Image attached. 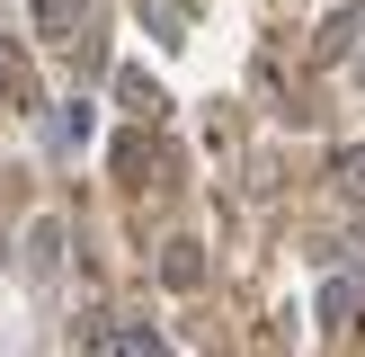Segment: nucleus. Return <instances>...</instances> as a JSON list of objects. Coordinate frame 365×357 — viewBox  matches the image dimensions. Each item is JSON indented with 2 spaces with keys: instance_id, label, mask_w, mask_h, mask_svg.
<instances>
[{
  "instance_id": "obj_1",
  "label": "nucleus",
  "mask_w": 365,
  "mask_h": 357,
  "mask_svg": "<svg viewBox=\"0 0 365 357\" xmlns=\"http://www.w3.org/2000/svg\"><path fill=\"white\" fill-rule=\"evenodd\" d=\"M89 357H170V339L152 321H98L89 331Z\"/></svg>"
},
{
  "instance_id": "obj_2",
  "label": "nucleus",
  "mask_w": 365,
  "mask_h": 357,
  "mask_svg": "<svg viewBox=\"0 0 365 357\" xmlns=\"http://www.w3.org/2000/svg\"><path fill=\"white\" fill-rule=\"evenodd\" d=\"M116 99H125V116H143V125H160V107H170V89H160L152 71H116Z\"/></svg>"
},
{
  "instance_id": "obj_3",
  "label": "nucleus",
  "mask_w": 365,
  "mask_h": 357,
  "mask_svg": "<svg viewBox=\"0 0 365 357\" xmlns=\"http://www.w3.org/2000/svg\"><path fill=\"white\" fill-rule=\"evenodd\" d=\"M0 99H9V107H18V116H27V107H36V71H27V63H18V54H9V45H0Z\"/></svg>"
},
{
  "instance_id": "obj_4",
  "label": "nucleus",
  "mask_w": 365,
  "mask_h": 357,
  "mask_svg": "<svg viewBox=\"0 0 365 357\" xmlns=\"http://www.w3.org/2000/svg\"><path fill=\"white\" fill-rule=\"evenodd\" d=\"M196 277H205V259H196V241H170V259H160V286H178V295H187Z\"/></svg>"
},
{
  "instance_id": "obj_5",
  "label": "nucleus",
  "mask_w": 365,
  "mask_h": 357,
  "mask_svg": "<svg viewBox=\"0 0 365 357\" xmlns=\"http://www.w3.org/2000/svg\"><path fill=\"white\" fill-rule=\"evenodd\" d=\"M330 188H339V196H356V206H365V152H339V161H330Z\"/></svg>"
},
{
  "instance_id": "obj_6",
  "label": "nucleus",
  "mask_w": 365,
  "mask_h": 357,
  "mask_svg": "<svg viewBox=\"0 0 365 357\" xmlns=\"http://www.w3.org/2000/svg\"><path fill=\"white\" fill-rule=\"evenodd\" d=\"M321 313H330V331H348V321H356V286H348V277H339V286H330V295H321Z\"/></svg>"
}]
</instances>
